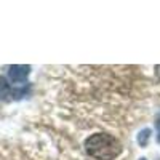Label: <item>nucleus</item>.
Returning a JSON list of instances; mask_svg holds the SVG:
<instances>
[{
	"label": "nucleus",
	"mask_w": 160,
	"mask_h": 160,
	"mask_svg": "<svg viewBox=\"0 0 160 160\" xmlns=\"http://www.w3.org/2000/svg\"><path fill=\"white\" fill-rule=\"evenodd\" d=\"M85 151L96 160H115L122 154V144L112 135L95 133L85 139Z\"/></svg>",
	"instance_id": "1"
},
{
	"label": "nucleus",
	"mask_w": 160,
	"mask_h": 160,
	"mask_svg": "<svg viewBox=\"0 0 160 160\" xmlns=\"http://www.w3.org/2000/svg\"><path fill=\"white\" fill-rule=\"evenodd\" d=\"M31 74V66L24 64H15L8 68V78L11 83H22Z\"/></svg>",
	"instance_id": "2"
},
{
	"label": "nucleus",
	"mask_w": 160,
	"mask_h": 160,
	"mask_svg": "<svg viewBox=\"0 0 160 160\" xmlns=\"http://www.w3.org/2000/svg\"><path fill=\"white\" fill-rule=\"evenodd\" d=\"M10 93H11V87H10V83H8V80H7L5 77L0 75V101L5 99Z\"/></svg>",
	"instance_id": "3"
},
{
	"label": "nucleus",
	"mask_w": 160,
	"mask_h": 160,
	"mask_svg": "<svg viewBox=\"0 0 160 160\" xmlns=\"http://www.w3.org/2000/svg\"><path fill=\"white\" fill-rule=\"evenodd\" d=\"M151 138V130H142V131H139V135H138V142L141 144V146H146L148 144V139Z\"/></svg>",
	"instance_id": "4"
},
{
	"label": "nucleus",
	"mask_w": 160,
	"mask_h": 160,
	"mask_svg": "<svg viewBox=\"0 0 160 160\" xmlns=\"http://www.w3.org/2000/svg\"><path fill=\"white\" fill-rule=\"evenodd\" d=\"M155 130H157V141L160 142V115L157 117V122H155Z\"/></svg>",
	"instance_id": "5"
},
{
	"label": "nucleus",
	"mask_w": 160,
	"mask_h": 160,
	"mask_svg": "<svg viewBox=\"0 0 160 160\" xmlns=\"http://www.w3.org/2000/svg\"><path fill=\"white\" fill-rule=\"evenodd\" d=\"M155 75L158 77V80H160V64L158 66H155Z\"/></svg>",
	"instance_id": "6"
},
{
	"label": "nucleus",
	"mask_w": 160,
	"mask_h": 160,
	"mask_svg": "<svg viewBox=\"0 0 160 160\" xmlns=\"http://www.w3.org/2000/svg\"><path fill=\"white\" fill-rule=\"evenodd\" d=\"M139 160H146V158H139Z\"/></svg>",
	"instance_id": "7"
}]
</instances>
